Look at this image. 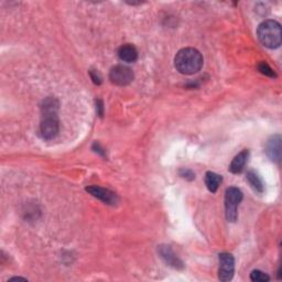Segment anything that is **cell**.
<instances>
[{"label": "cell", "mask_w": 282, "mask_h": 282, "mask_svg": "<svg viewBox=\"0 0 282 282\" xmlns=\"http://www.w3.org/2000/svg\"><path fill=\"white\" fill-rule=\"evenodd\" d=\"M249 158V151L248 150H243L242 152L235 157L233 159L232 163L229 165V171L234 174L240 173L244 170L245 165H246L247 161Z\"/></svg>", "instance_id": "obj_11"}, {"label": "cell", "mask_w": 282, "mask_h": 282, "mask_svg": "<svg viewBox=\"0 0 282 282\" xmlns=\"http://www.w3.org/2000/svg\"><path fill=\"white\" fill-rule=\"evenodd\" d=\"M10 280H25V281H27V279L26 278H20V277H16V278H12V279H10Z\"/></svg>", "instance_id": "obj_19"}, {"label": "cell", "mask_w": 282, "mask_h": 282, "mask_svg": "<svg viewBox=\"0 0 282 282\" xmlns=\"http://www.w3.org/2000/svg\"><path fill=\"white\" fill-rule=\"evenodd\" d=\"M118 57L124 62L133 63L138 59V51L131 44H124L118 49Z\"/></svg>", "instance_id": "obj_10"}, {"label": "cell", "mask_w": 282, "mask_h": 282, "mask_svg": "<svg viewBox=\"0 0 282 282\" xmlns=\"http://www.w3.org/2000/svg\"><path fill=\"white\" fill-rule=\"evenodd\" d=\"M266 154L269 159L278 163L281 157V137L279 135L272 136L266 145Z\"/></svg>", "instance_id": "obj_9"}, {"label": "cell", "mask_w": 282, "mask_h": 282, "mask_svg": "<svg viewBox=\"0 0 282 282\" xmlns=\"http://www.w3.org/2000/svg\"><path fill=\"white\" fill-rule=\"evenodd\" d=\"M243 200V192L238 188H228L225 194V213L226 219L230 223L237 219L238 206Z\"/></svg>", "instance_id": "obj_4"}, {"label": "cell", "mask_w": 282, "mask_h": 282, "mask_svg": "<svg viewBox=\"0 0 282 282\" xmlns=\"http://www.w3.org/2000/svg\"><path fill=\"white\" fill-rule=\"evenodd\" d=\"M59 101L53 97H49L43 100L41 106L42 119L40 124V132L43 139L51 140L58 136L60 129V122L58 117Z\"/></svg>", "instance_id": "obj_1"}, {"label": "cell", "mask_w": 282, "mask_h": 282, "mask_svg": "<svg viewBox=\"0 0 282 282\" xmlns=\"http://www.w3.org/2000/svg\"><path fill=\"white\" fill-rule=\"evenodd\" d=\"M133 72L126 65H116L109 72V80L117 86L129 85L133 81Z\"/></svg>", "instance_id": "obj_5"}, {"label": "cell", "mask_w": 282, "mask_h": 282, "mask_svg": "<svg viewBox=\"0 0 282 282\" xmlns=\"http://www.w3.org/2000/svg\"><path fill=\"white\" fill-rule=\"evenodd\" d=\"M219 278L220 281H230L235 272V259L228 252L219 253Z\"/></svg>", "instance_id": "obj_6"}, {"label": "cell", "mask_w": 282, "mask_h": 282, "mask_svg": "<svg viewBox=\"0 0 282 282\" xmlns=\"http://www.w3.org/2000/svg\"><path fill=\"white\" fill-rule=\"evenodd\" d=\"M174 65L181 74L192 75V74L201 71L203 66V57L196 49H182L175 55Z\"/></svg>", "instance_id": "obj_2"}, {"label": "cell", "mask_w": 282, "mask_h": 282, "mask_svg": "<svg viewBox=\"0 0 282 282\" xmlns=\"http://www.w3.org/2000/svg\"><path fill=\"white\" fill-rule=\"evenodd\" d=\"M96 109H97V114H98L100 117L103 116V114H104V105H103V101H101L100 99L96 100Z\"/></svg>", "instance_id": "obj_18"}, {"label": "cell", "mask_w": 282, "mask_h": 282, "mask_svg": "<svg viewBox=\"0 0 282 282\" xmlns=\"http://www.w3.org/2000/svg\"><path fill=\"white\" fill-rule=\"evenodd\" d=\"M180 175H181L182 178L189 180V181H192V180L195 179V174L193 173V171L188 170V169H183L180 171Z\"/></svg>", "instance_id": "obj_16"}, {"label": "cell", "mask_w": 282, "mask_h": 282, "mask_svg": "<svg viewBox=\"0 0 282 282\" xmlns=\"http://www.w3.org/2000/svg\"><path fill=\"white\" fill-rule=\"evenodd\" d=\"M223 182V178L221 175L216 174L214 172H207L205 174V184L209 191L212 193H215L219 189L220 183Z\"/></svg>", "instance_id": "obj_12"}, {"label": "cell", "mask_w": 282, "mask_h": 282, "mask_svg": "<svg viewBox=\"0 0 282 282\" xmlns=\"http://www.w3.org/2000/svg\"><path fill=\"white\" fill-rule=\"evenodd\" d=\"M247 181L249 182V184H251V188L258 193H262L263 189H265V186H263L262 180L255 172V171H249V172L247 173Z\"/></svg>", "instance_id": "obj_13"}, {"label": "cell", "mask_w": 282, "mask_h": 282, "mask_svg": "<svg viewBox=\"0 0 282 282\" xmlns=\"http://www.w3.org/2000/svg\"><path fill=\"white\" fill-rule=\"evenodd\" d=\"M159 255L166 265L174 268V269H183V262L180 260L172 249L168 245H161L158 248Z\"/></svg>", "instance_id": "obj_8"}, {"label": "cell", "mask_w": 282, "mask_h": 282, "mask_svg": "<svg viewBox=\"0 0 282 282\" xmlns=\"http://www.w3.org/2000/svg\"><path fill=\"white\" fill-rule=\"evenodd\" d=\"M257 35L268 49H277L281 45V27L275 20H266L258 27Z\"/></svg>", "instance_id": "obj_3"}, {"label": "cell", "mask_w": 282, "mask_h": 282, "mask_svg": "<svg viewBox=\"0 0 282 282\" xmlns=\"http://www.w3.org/2000/svg\"><path fill=\"white\" fill-rule=\"evenodd\" d=\"M86 192H89L92 196L98 198V200L103 201L108 205H116L118 203V197L116 194L108 188L93 186V187H87Z\"/></svg>", "instance_id": "obj_7"}, {"label": "cell", "mask_w": 282, "mask_h": 282, "mask_svg": "<svg viewBox=\"0 0 282 282\" xmlns=\"http://www.w3.org/2000/svg\"><path fill=\"white\" fill-rule=\"evenodd\" d=\"M251 279L255 282H267L270 280V277L260 270H253L251 274Z\"/></svg>", "instance_id": "obj_14"}, {"label": "cell", "mask_w": 282, "mask_h": 282, "mask_svg": "<svg viewBox=\"0 0 282 282\" xmlns=\"http://www.w3.org/2000/svg\"><path fill=\"white\" fill-rule=\"evenodd\" d=\"M90 75H91L92 80H93L94 84H96V85H100L101 84V76H100V74L98 72L94 71V70H91L90 71Z\"/></svg>", "instance_id": "obj_17"}, {"label": "cell", "mask_w": 282, "mask_h": 282, "mask_svg": "<svg viewBox=\"0 0 282 282\" xmlns=\"http://www.w3.org/2000/svg\"><path fill=\"white\" fill-rule=\"evenodd\" d=\"M258 71L266 76H269V77H276L277 76L275 71L272 70V68L268 65L266 62H261L260 64H259Z\"/></svg>", "instance_id": "obj_15"}]
</instances>
